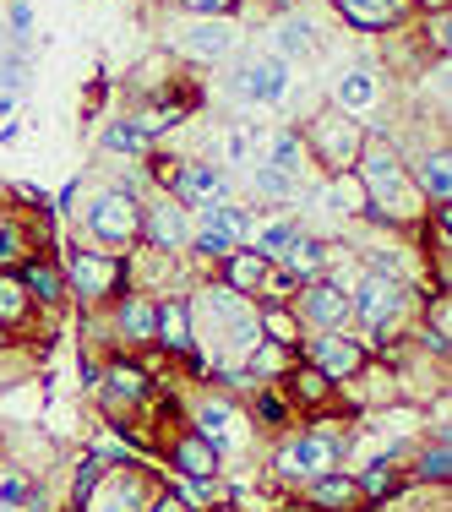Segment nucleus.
Listing matches in <instances>:
<instances>
[{
	"instance_id": "1",
	"label": "nucleus",
	"mask_w": 452,
	"mask_h": 512,
	"mask_svg": "<svg viewBox=\"0 0 452 512\" xmlns=\"http://www.w3.org/2000/svg\"><path fill=\"white\" fill-rule=\"evenodd\" d=\"M354 180L365 191V213L371 224L382 229H414L425 218V197L414 191L409 180V164H403L398 142L387 131H365L360 142V158H354Z\"/></svg>"
},
{
	"instance_id": "2",
	"label": "nucleus",
	"mask_w": 452,
	"mask_h": 512,
	"mask_svg": "<svg viewBox=\"0 0 452 512\" xmlns=\"http://www.w3.org/2000/svg\"><path fill=\"white\" fill-rule=\"evenodd\" d=\"M77 229H82V246L126 256L142 240V197H131V191H120L104 180V186H93V197L77 207Z\"/></svg>"
},
{
	"instance_id": "3",
	"label": "nucleus",
	"mask_w": 452,
	"mask_h": 512,
	"mask_svg": "<svg viewBox=\"0 0 452 512\" xmlns=\"http://www.w3.org/2000/svg\"><path fill=\"white\" fill-rule=\"evenodd\" d=\"M365 131H371L365 120L344 115L338 104H322L311 120H305V131H300L305 153H311V169H322V175H344V169H354Z\"/></svg>"
},
{
	"instance_id": "4",
	"label": "nucleus",
	"mask_w": 452,
	"mask_h": 512,
	"mask_svg": "<svg viewBox=\"0 0 452 512\" xmlns=\"http://www.w3.org/2000/svg\"><path fill=\"white\" fill-rule=\"evenodd\" d=\"M60 273H66V295H77L88 311L109 306L115 295H126V289H131L126 256L93 251V246H66V256H60Z\"/></svg>"
},
{
	"instance_id": "5",
	"label": "nucleus",
	"mask_w": 452,
	"mask_h": 512,
	"mask_svg": "<svg viewBox=\"0 0 452 512\" xmlns=\"http://www.w3.org/2000/svg\"><path fill=\"white\" fill-rule=\"evenodd\" d=\"M409 306H414V284H398V278H382V273H360V284L349 289V316L365 333L398 327Z\"/></svg>"
},
{
	"instance_id": "6",
	"label": "nucleus",
	"mask_w": 452,
	"mask_h": 512,
	"mask_svg": "<svg viewBox=\"0 0 452 512\" xmlns=\"http://www.w3.org/2000/svg\"><path fill=\"white\" fill-rule=\"evenodd\" d=\"M338 458H344V442H338L333 431H295V436H284V447H278L273 463H278L284 480L311 485V480H322V474H333Z\"/></svg>"
},
{
	"instance_id": "7",
	"label": "nucleus",
	"mask_w": 452,
	"mask_h": 512,
	"mask_svg": "<svg viewBox=\"0 0 452 512\" xmlns=\"http://www.w3.org/2000/svg\"><path fill=\"white\" fill-rule=\"evenodd\" d=\"M153 398H158V382L142 360H115L99 371V404H104L109 420H126V414H137L142 404H153Z\"/></svg>"
},
{
	"instance_id": "8",
	"label": "nucleus",
	"mask_w": 452,
	"mask_h": 512,
	"mask_svg": "<svg viewBox=\"0 0 452 512\" xmlns=\"http://www.w3.org/2000/svg\"><path fill=\"white\" fill-rule=\"evenodd\" d=\"M295 316L300 327H316V333H344L349 322V289L338 284V278H311V284L295 289Z\"/></svg>"
},
{
	"instance_id": "9",
	"label": "nucleus",
	"mask_w": 452,
	"mask_h": 512,
	"mask_svg": "<svg viewBox=\"0 0 452 512\" xmlns=\"http://www.w3.org/2000/svg\"><path fill=\"white\" fill-rule=\"evenodd\" d=\"M142 502H148V474H142L137 463L120 458L115 469H104V480L77 502V512H142Z\"/></svg>"
},
{
	"instance_id": "10",
	"label": "nucleus",
	"mask_w": 452,
	"mask_h": 512,
	"mask_svg": "<svg viewBox=\"0 0 452 512\" xmlns=\"http://www.w3.org/2000/svg\"><path fill=\"white\" fill-rule=\"evenodd\" d=\"M137 246L180 256L191 246V213L175 197H142V240Z\"/></svg>"
},
{
	"instance_id": "11",
	"label": "nucleus",
	"mask_w": 452,
	"mask_h": 512,
	"mask_svg": "<svg viewBox=\"0 0 452 512\" xmlns=\"http://www.w3.org/2000/svg\"><path fill=\"white\" fill-rule=\"evenodd\" d=\"M229 88H235L246 104H278V99L289 93V60L262 55V50H256V55H240Z\"/></svg>"
},
{
	"instance_id": "12",
	"label": "nucleus",
	"mask_w": 452,
	"mask_h": 512,
	"mask_svg": "<svg viewBox=\"0 0 452 512\" xmlns=\"http://www.w3.org/2000/svg\"><path fill=\"white\" fill-rule=\"evenodd\" d=\"M164 197H175L186 213H191V207H207V202H224L229 197V169L224 164H207V158H180Z\"/></svg>"
},
{
	"instance_id": "13",
	"label": "nucleus",
	"mask_w": 452,
	"mask_h": 512,
	"mask_svg": "<svg viewBox=\"0 0 452 512\" xmlns=\"http://www.w3.org/2000/svg\"><path fill=\"white\" fill-rule=\"evenodd\" d=\"M305 349V365H316V371L327 376L333 387H344L360 376V365L371 360V349L360 344V338H349V333H316L311 344H300Z\"/></svg>"
},
{
	"instance_id": "14",
	"label": "nucleus",
	"mask_w": 452,
	"mask_h": 512,
	"mask_svg": "<svg viewBox=\"0 0 452 512\" xmlns=\"http://www.w3.org/2000/svg\"><path fill=\"white\" fill-rule=\"evenodd\" d=\"M235 44H240V28H235V22H224V17H197V28L180 33L175 50L186 55V60H202V66H213V60L235 55Z\"/></svg>"
},
{
	"instance_id": "15",
	"label": "nucleus",
	"mask_w": 452,
	"mask_h": 512,
	"mask_svg": "<svg viewBox=\"0 0 452 512\" xmlns=\"http://www.w3.org/2000/svg\"><path fill=\"white\" fill-rule=\"evenodd\" d=\"M153 344L164 349V355H191V349H197V316H191V300H186V295L158 300Z\"/></svg>"
},
{
	"instance_id": "16",
	"label": "nucleus",
	"mask_w": 452,
	"mask_h": 512,
	"mask_svg": "<svg viewBox=\"0 0 452 512\" xmlns=\"http://www.w3.org/2000/svg\"><path fill=\"white\" fill-rule=\"evenodd\" d=\"M267 278H273V262L256 256L251 246H235L224 262H218V284H224L229 295H240V300H262Z\"/></svg>"
},
{
	"instance_id": "17",
	"label": "nucleus",
	"mask_w": 452,
	"mask_h": 512,
	"mask_svg": "<svg viewBox=\"0 0 452 512\" xmlns=\"http://www.w3.org/2000/svg\"><path fill=\"white\" fill-rule=\"evenodd\" d=\"M409 6L414 0H333V11L354 33H393L409 22Z\"/></svg>"
},
{
	"instance_id": "18",
	"label": "nucleus",
	"mask_w": 452,
	"mask_h": 512,
	"mask_svg": "<svg viewBox=\"0 0 452 512\" xmlns=\"http://www.w3.org/2000/svg\"><path fill=\"white\" fill-rule=\"evenodd\" d=\"M109 311H115V333H120V344H131V349H153L158 300L137 295V289H126V295L109 300Z\"/></svg>"
},
{
	"instance_id": "19",
	"label": "nucleus",
	"mask_w": 452,
	"mask_h": 512,
	"mask_svg": "<svg viewBox=\"0 0 452 512\" xmlns=\"http://www.w3.org/2000/svg\"><path fill=\"white\" fill-rule=\"evenodd\" d=\"M17 278H22V289H28V300L33 306H50V316L66 306V273H60V262L55 256H28V262L17 267Z\"/></svg>"
},
{
	"instance_id": "20",
	"label": "nucleus",
	"mask_w": 452,
	"mask_h": 512,
	"mask_svg": "<svg viewBox=\"0 0 452 512\" xmlns=\"http://www.w3.org/2000/svg\"><path fill=\"white\" fill-rule=\"evenodd\" d=\"M169 469L175 480H218V447L197 431H180L169 442Z\"/></svg>"
},
{
	"instance_id": "21",
	"label": "nucleus",
	"mask_w": 452,
	"mask_h": 512,
	"mask_svg": "<svg viewBox=\"0 0 452 512\" xmlns=\"http://www.w3.org/2000/svg\"><path fill=\"white\" fill-rule=\"evenodd\" d=\"M338 251H344V246H327V240H316V235H305V229H300V240L278 256V273H289L295 284H311V278H327V267H333Z\"/></svg>"
},
{
	"instance_id": "22",
	"label": "nucleus",
	"mask_w": 452,
	"mask_h": 512,
	"mask_svg": "<svg viewBox=\"0 0 452 512\" xmlns=\"http://www.w3.org/2000/svg\"><path fill=\"white\" fill-rule=\"evenodd\" d=\"M409 180H414V191L425 197V207H431V202H452V153H447V142H442V148H425L420 158H414Z\"/></svg>"
},
{
	"instance_id": "23",
	"label": "nucleus",
	"mask_w": 452,
	"mask_h": 512,
	"mask_svg": "<svg viewBox=\"0 0 452 512\" xmlns=\"http://www.w3.org/2000/svg\"><path fill=\"white\" fill-rule=\"evenodd\" d=\"M305 502H311L316 512H360L365 496H360V485H354V474L333 469V474H322V480L305 485Z\"/></svg>"
},
{
	"instance_id": "24",
	"label": "nucleus",
	"mask_w": 452,
	"mask_h": 512,
	"mask_svg": "<svg viewBox=\"0 0 452 512\" xmlns=\"http://www.w3.org/2000/svg\"><path fill=\"white\" fill-rule=\"evenodd\" d=\"M28 256H39V229L6 207V213H0V273H17Z\"/></svg>"
},
{
	"instance_id": "25",
	"label": "nucleus",
	"mask_w": 452,
	"mask_h": 512,
	"mask_svg": "<svg viewBox=\"0 0 452 512\" xmlns=\"http://www.w3.org/2000/svg\"><path fill=\"white\" fill-rule=\"evenodd\" d=\"M295 365H300V349H284V344H267V338H256L251 355L240 360V371H246L256 387H262V382L273 387V382H284V376L295 371Z\"/></svg>"
},
{
	"instance_id": "26",
	"label": "nucleus",
	"mask_w": 452,
	"mask_h": 512,
	"mask_svg": "<svg viewBox=\"0 0 452 512\" xmlns=\"http://www.w3.org/2000/svg\"><path fill=\"white\" fill-rule=\"evenodd\" d=\"M262 164H273L278 175H289L295 186H311V153H305L300 131H273V142L262 148Z\"/></svg>"
},
{
	"instance_id": "27",
	"label": "nucleus",
	"mask_w": 452,
	"mask_h": 512,
	"mask_svg": "<svg viewBox=\"0 0 452 512\" xmlns=\"http://www.w3.org/2000/svg\"><path fill=\"white\" fill-rule=\"evenodd\" d=\"M333 104L344 109V115H354V120H365L376 109V77L365 66H349L344 77H338V88H333Z\"/></svg>"
},
{
	"instance_id": "28",
	"label": "nucleus",
	"mask_w": 452,
	"mask_h": 512,
	"mask_svg": "<svg viewBox=\"0 0 452 512\" xmlns=\"http://www.w3.org/2000/svg\"><path fill=\"white\" fill-rule=\"evenodd\" d=\"M99 148L104 153H120V158H148L153 153V137L137 126V115H120V120H109V126H104Z\"/></svg>"
},
{
	"instance_id": "29",
	"label": "nucleus",
	"mask_w": 452,
	"mask_h": 512,
	"mask_svg": "<svg viewBox=\"0 0 452 512\" xmlns=\"http://www.w3.org/2000/svg\"><path fill=\"white\" fill-rule=\"evenodd\" d=\"M284 382H289V398H295L300 409H327V404H333V393H338V387L327 382V376L316 371V365H305V360L284 376Z\"/></svg>"
},
{
	"instance_id": "30",
	"label": "nucleus",
	"mask_w": 452,
	"mask_h": 512,
	"mask_svg": "<svg viewBox=\"0 0 452 512\" xmlns=\"http://www.w3.org/2000/svg\"><path fill=\"white\" fill-rule=\"evenodd\" d=\"M33 300H28V289H22V278L17 273H0V333H22V327L33 322Z\"/></svg>"
},
{
	"instance_id": "31",
	"label": "nucleus",
	"mask_w": 452,
	"mask_h": 512,
	"mask_svg": "<svg viewBox=\"0 0 452 512\" xmlns=\"http://www.w3.org/2000/svg\"><path fill=\"white\" fill-rule=\"evenodd\" d=\"M256 333H262L267 344H284V349L305 344V327H300L295 306H262V311H256Z\"/></svg>"
},
{
	"instance_id": "32",
	"label": "nucleus",
	"mask_w": 452,
	"mask_h": 512,
	"mask_svg": "<svg viewBox=\"0 0 452 512\" xmlns=\"http://www.w3.org/2000/svg\"><path fill=\"white\" fill-rule=\"evenodd\" d=\"M354 485H360L365 507H382L387 496H398V458H376V463H365V469L354 474Z\"/></svg>"
},
{
	"instance_id": "33",
	"label": "nucleus",
	"mask_w": 452,
	"mask_h": 512,
	"mask_svg": "<svg viewBox=\"0 0 452 512\" xmlns=\"http://www.w3.org/2000/svg\"><path fill=\"white\" fill-rule=\"evenodd\" d=\"M267 148V131L256 126V120H235V126L224 131V164H262V153Z\"/></svg>"
},
{
	"instance_id": "34",
	"label": "nucleus",
	"mask_w": 452,
	"mask_h": 512,
	"mask_svg": "<svg viewBox=\"0 0 452 512\" xmlns=\"http://www.w3.org/2000/svg\"><path fill=\"white\" fill-rule=\"evenodd\" d=\"M191 420H197L191 431L207 436V442L218 447V442L229 436V425H235V404H229V398H218V393H207L202 404H197V414H191Z\"/></svg>"
},
{
	"instance_id": "35",
	"label": "nucleus",
	"mask_w": 452,
	"mask_h": 512,
	"mask_svg": "<svg viewBox=\"0 0 452 512\" xmlns=\"http://www.w3.org/2000/svg\"><path fill=\"white\" fill-rule=\"evenodd\" d=\"M322 202L333 207V213H349V218L365 213V191H360V180H354V169H344V175H322Z\"/></svg>"
},
{
	"instance_id": "36",
	"label": "nucleus",
	"mask_w": 452,
	"mask_h": 512,
	"mask_svg": "<svg viewBox=\"0 0 452 512\" xmlns=\"http://www.w3.org/2000/svg\"><path fill=\"white\" fill-rule=\"evenodd\" d=\"M295 240H300V218H273V224H262V229L251 235V251L267 256V262L278 267V256L295 246Z\"/></svg>"
},
{
	"instance_id": "37",
	"label": "nucleus",
	"mask_w": 452,
	"mask_h": 512,
	"mask_svg": "<svg viewBox=\"0 0 452 512\" xmlns=\"http://www.w3.org/2000/svg\"><path fill=\"white\" fill-rule=\"evenodd\" d=\"M120 463V453H104V447H93V453H82V463H77V480H71V507L82 502V496L93 491V485L104 480V469H115Z\"/></svg>"
},
{
	"instance_id": "38",
	"label": "nucleus",
	"mask_w": 452,
	"mask_h": 512,
	"mask_svg": "<svg viewBox=\"0 0 452 512\" xmlns=\"http://www.w3.org/2000/svg\"><path fill=\"white\" fill-rule=\"evenodd\" d=\"M414 480L420 485H442L447 491V480H452V447L447 442H431L420 458H414Z\"/></svg>"
},
{
	"instance_id": "39",
	"label": "nucleus",
	"mask_w": 452,
	"mask_h": 512,
	"mask_svg": "<svg viewBox=\"0 0 452 512\" xmlns=\"http://www.w3.org/2000/svg\"><path fill=\"white\" fill-rule=\"evenodd\" d=\"M33 496H39L33 474L17 469V463H0V507H28Z\"/></svg>"
},
{
	"instance_id": "40",
	"label": "nucleus",
	"mask_w": 452,
	"mask_h": 512,
	"mask_svg": "<svg viewBox=\"0 0 452 512\" xmlns=\"http://www.w3.org/2000/svg\"><path fill=\"white\" fill-rule=\"evenodd\" d=\"M251 180H256V197H267V202H295L300 191H305V186H295L289 175H278L273 164H256Z\"/></svg>"
},
{
	"instance_id": "41",
	"label": "nucleus",
	"mask_w": 452,
	"mask_h": 512,
	"mask_svg": "<svg viewBox=\"0 0 452 512\" xmlns=\"http://www.w3.org/2000/svg\"><path fill=\"white\" fill-rule=\"evenodd\" d=\"M420 316H425V333L452 338V295H442V289H431V295L420 300Z\"/></svg>"
},
{
	"instance_id": "42",
	"label": "nucleus",
	"mask_w": 452,
	"mask_h": 512,
	"mask_svg": "<svg viewBox=\"0 0 452 512\" xmlns=\"http://www.w3.org/2000/svg\"><path fill=\"white\" fill-rule=\"evenodd\" d=\"M425 50L447 66V50H452V11H425Z\"/></svg>"
},
{
	"instance_id": "43",
	"label": "nucleus",
	"mask_w": 452,
	"mask_h": 512,
	"mask_svg": "<svg viewBox=\"0 0 452 512\" xmlns=\"http://www.w3.org/2000/svg\"><path fill=\"white\" fill-rule=\"evenodd\" d=\"M316 50V28L311 22H284V28H278V60H289V55H311Z\"/></svg>"
},
{
	"instance_id": "44",
	"label": "nucleus",
	"mask_w": 452,
	"mask_h": 512,
	"mask_svg": "<svg viewBox=\"0 0 452 512\" xmlns=\"http://www.w3.org/2000/svg\"><path fill=\"white\" fill-rule=\"evenodd\" d=\"M256 420H262V425H273V431H278V425H289V398L284 393H278V387H256Z\"/></svg>"
},
{
	"instance_id": "45",
	"label": "nucleus",
	"mask_w": 452,
	"mask_h": 512,
	"mask_svg": "<svg viewBox=\"0 0 452 512\" xmlns=\"http://www.w3.org/2000/svg\"><path fill=\"white\" fill-rule=\"evenodd\" d=\"M175 6L186 11V17H224V22H235L246 0H175Z\"/></svg>"
},
{
	"instance_id": "46",
	"label": "nucleus",
	"mask_w": 452,
	"mask_h": 512,
	"mask_svg": "<svg viewBox=\"0 0 452 512\" xmlns=\"http://www.w3.org/2000/svg\"><path fill=\"white\" fill-rule=\"evenodd\" d=\"M191 251H197L202 262H224V256L235 251V240L218 235V229H197V235H191Z\"/></svg>"
},
{
	"instance_id": "47",
	"label": "nucleus",
	"mask_w": 452,
	"mask_h": 512,
	"mask_svg": "<svg viewBox=\"0 0 452 512\" xmlns=\"http://www.w3.org/2000/svg\"><path fill=\"white\" fill-rule=\"evenodd\" d=\"M6 197H11V202H28V213H39V218H50V213H55V207H50V191L28 186V180H11Z\"/></svg>"
},
{
	"instance_id": "48",
	"label": "nucleus",
	"mask_w": 452,
	"mask_h": 512,
	"mask_svg": "<svg viewBox=\"0 0 452 512\" xmlns=\"http://www.w3.org/2000/svg\"><path fill=\"white\" fill-rule=\"evenodd\" d=\"M22 88H28V60L22 55L0 60V93H22Z\"/></svg>"
},
{
	"instance_id": "49",
	"label": "nucleus",
	"mask_w": 452,
	"mask_h": 512,
	"mask_svg": "<svg viewBox=\"0 0 452 512\" xmlns=\"http://www.w3.org/2000/svg\"><path fill=\"white\" fill-rule=\"evenodd\" d=\"M6 17H11V33H17V39H28V33H33V6H28V0H11Z\"/></svg>"
},
{
	"instance_id": "50",
	"label": "nucleus",
	"mask_w": 452,
	"mask_h": 512,
	"mask_svg": "<svg viewBox=\"0 0 452 512\" xmlns=\"http://www.w3.org/2000/svg\"><path fill=\"white\" fill-rule=\"evenodd\" d=\"M142 512H191V507L180 502L175 491H158V496H148V502H142Z\"/></svg>"
},
{
	"instance_id": "51",
	"label": "nucleus",
	"mask_w": 452,
	"mask_h": 512,
	"mask_svg": "<svg viewBox=\"0 0 452 512\" xmlns=\"http://www.w3.org/2000/svg\"><path fill=\"white\" fill-rule=\"evenodd\" d=\"M262 6H267V11H295L300 0H262Z\"/></svg>"
},
{
	"instance_id": "52",
	"label": "nucleus",
	"mask_w": 452,
	"mask_h": 512,
	"mask_svg": "<svg viewBox=\"0 0 452 512\" xmlns=\"http://www.w3.org/2000/svg\"><path fill=\"white\" fill-rule=\"evenodd\" d=\"M17 109V93H0V115H11Z\"/></svg>"
},
{
	"instance_id": "53",
	"label": "nucleus",
	"mask_w": 452,
	"mask_h": 512,
	"mask_svg": "<svg viewBox=\"0 0 452 512\" xmlns=\"http://www.w3.org/2000/svg\"><path fill=\"white\" fill-rule=\"evenodd\" d=\"M420 6H425V11H442V6H447V0H420Z\"/></svg>"
},
{
	"instance_id": "54",
	"label": "nucleus",
	"mask_w": 452,
	"mask_h": 512,
	"mask_svg": "<svg viewBox=\"0 0 452 512\" xmlns=\"http://www.w3.org/2000/svg\"><path fill=\"white\" fill-rule=\"evenodd\" d=\"M0 349H6V333H0Z\"/></svg>"
}]
</instances>
